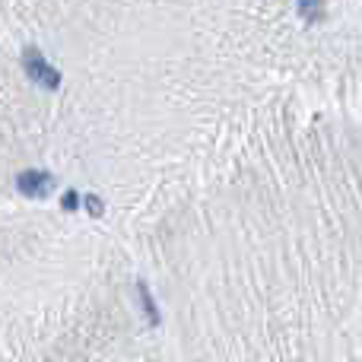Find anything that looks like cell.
I'll list each match as a JSON object with an SVG mask.
<instances>
[{"label": "cell", "mask_w": 362, "mask_h": 362, "mask_svg": "<svg viewBox=\"0 0 362 362\" xmlns=\"http://www.w3.org/2000/svg\"><path fill=\"white\" fill-rule=\"evenodd\" d=\"M19 64H23L25 76H29L35 86L48 89V93H57V89H61V70L51 67V61L35 48V45L23 48V57H19Z\"/></svg>", "instance_id": "cell-1"}, {"label": "cell", "mask_w": 362, "mask_h": 362, "mask_svg": "<svg viewBox=\"0 0 362 362\" xmlns=\"http://www.w3.org/2000/svg\"><path fill=\"white\" fill-rule=\"evenodd\" d=\"M57 187V178L45 169H23L16 175V191L23 197H48Z\"/></svg>", "instance_id": "cell-2"}, {"label": "cell", "mask_w": 362, "mask_h": 362, "mask_svg": "<svg viewBox=\"0 0 362 362\" xmlns=\"http://www.w3.org/2000/svg\"><path fill=\"white\" fill-rule=\"evenodd\" d=\"M137 296H140V308H144V312H146V318H150V325H159V321H163V315H159L156 299H153L150 286H146L144 280H137Z\"/></svg>", "instance_id": "cell-3"}, {"label": "cell", "mask_w": 362, "mask_h": 362, "mask_svg": "<svg viewBox=\"0 0 362 362\" xmlns=\"http://www.w3.org/2000/svg\"><path fill=\"white\" fill-rule=\"evenodd\" d=\"M296 6H299V16L305 19V23H318V19H325V13H327L325 0H296Z\"/></svg>", "instance_id": "cell-4"}, {"label": "cell", "mask_w": 362, "mask_h": 362, "mask_svg": "<svg viewBox=\"0 0 362 362\" xmlns=\"http://www.w3.org/2000/svg\"><path fill=\"white\" fill-rule=\"evenodd\" d=\"M83 206H86V210L93 213L95 219H99V216H105V204H102V200L95 197V194H86V197H83Z\"/></svg>", "instance_id": "cell-5"}, {"label": "cell", "mask_w": 362, "mask_h": 362, "mask_svg": "<svg viewBox=\"0 0 362 362\" xmlns=\"http://www.w3.org/2000/svg\"><path fill=\"white\" fill-rule=\"evenodd\" d=\"M61 206H64V210H80V191H67V194H64Z\"/></svg>", "instance_id": "cell-6"}]
</instances>
